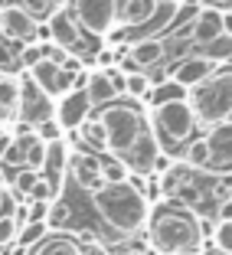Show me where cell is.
Returning <instances> with one entry per match:
<instances>
[{
    "label": "cell",
    "mask_w": 232,
    "mask_h": 255,
    "mask_svg": "<svg viewBox=\"0 0 232 255\" xmlns=\"http://www.w3.org/2000/svg\"><path fill=\"white\" fill-rule=\"evenodd\" d=\"M147 239L150 249L160 255H187V252H200L203 246V229H200V216L187 206H173L164 203L147 216Z\"/></svg>",
    "instance_id": "cell-1"
},
{
    "label": "cell",
    "mask_w": 232,
    "mask_h": 255,
    "mask_svg": "<svg viewBox=\"0 0 232 255\" xmlns=\"http://www.w3.org/2000/svg\"><path fill=\"white\" fill-rule=\"evenodd\" d=\"M92 203H95L98 216L105 219L118 236H134L147 226V196L141 193L137 183H105L102 190L92 193Z\"/></svg>",
    "instance_id": "cell-2"
},
{
    "label": "cell",
    "mask_w": 232,
    "mask_h": 255,
    "mask_svg": "<svg viewBox=\"0 0 232 255\" xmlns=\"http://www.w3.org/2000/svg\"><path fill=\"white\" fill-rule=\"evenodd\" d=\"M187 102L196 115V125H206V131L213 125L229 121L232 118V69H219L216 75H210L203 85H196L190 92Z\"/></svg>",
    "instance_id": "cell-3"
},
{
    "label": "cell",
    "mask_w": 232,
    "mask_h": 255,
    "mask_svg": "<svg viewBox=\"0 0 232 255\" xmlns=\"http://www.w3.org/2000/svg\"><path fill=\"white\" fill-rule=\"evenodd\" d=\"M95 118H98V125L105 128L108 150H112L115 157H124L127 150L134 147V141L141 137V131L147 128L144 115L137 112L134 105H124V102H112V105H105Z\"/></svg>",
    "instance_id": "cell-4"
},
{
    "label": "cell",
    "mask_w": 232,
    "mask_h": 255,
    "mask_svg": "<svg viewBox=\"0 0 232 255\" xmlns=\"http://www.w3.org/2000/svg\"><path fill=\"white\" fill-rule=\"evenodd\" d=\"M150 131L160 134L157 141L164 144H190L196 134V115L190 108L187 98L180 102H167V105L150 112Z\"/></svg>",
    "instance_id": "cell-5"
},
{
    "label": "cell",
    "mask_w": 232,
    "mask_h": 255,
    "mask_svg": "<svg viewBox=\"0 0 232 255\" xmlns=\"http://www.w3.org/2000/svg\"><path fill=\"white\" fill-rule=\"evenodd\" d=\"M72 10L82 23V30L92 36L112 33L115 20H118V0H72Z\"/></svg>",
    "instance_id": "cell-6"
},
{
    "label": "cell",
    "mask_w": 232,
    "mask_h": 255,
    "mask_svg": "<svg viewBox=\"0 0 232 255\" xmlns=\"http://www.w3.org/2000/svg\"><path fill=\"white\" fill-rule=\"evenodd\" d=\"M26 75H30V79H33V82H36L49 98H62L66 92H72V82H75V69L56 66V62H49L46 56H43V59H39L33 69H26Z\"/></svg>",
    "instance_id": "cell-7"
},
{
    "label": "cell",
    "mask_w": 232,
    "mask_h": 255,
    "mask_svg": "<svg viewBox=\"0 0 232 255\" xmlns=\"http://www.w3.org/2000/svg\"><path fill=\"white\" fill-rule=\"evenodd\" d=\"M20 85H23V89H20V115H23V121L36 128V125H43V121L53 118V115H56L53 112V98L46 95L30 75H23Z\"/></svg>",
    "instance_id": "cell-8"
},
{
    "label": "cell",
    "mask_w": 232,
    "mask_h": 255,
    "mask_svg": "<svg viewBox=\"0 0 232 255\" xmlns=\"http://www.w3.org/2000/svg\"><path fill=\"white\" fill-rule=\"evenodd\" d=\"M206 147H210V167L213 173H232V121L213 125L206 131Z\"/></svg>",
    "instance_id": "cell-9"
},
{
    "label": "cell",
    "mask_w": 232,
    "mask_h": 255,
    "mask_svg": "<svg viewBox=\"0 0 232 255\" xmlns=\"http://www.w3.org/2000/svg\"><path fill=\"white\" fill-rule=\"evenodd\" d=\"M219 72V62H213V59H206V56H183V62H180L177 69H173V82L180 85L183 92H193L196 85H203L210 75H216Z\"/></svg>",
    "instance_id": "cell-10"
},
{
    "label": "cell",
    "mask_w": 232,
    "mask_h": 255,
    "mask_svg": "<svg viewBox=\"0 0 232 255\" xmlns=\"http://www.w3.org/2000/svg\"><path fill=\"white\" fill-rule=\"evenodd\" d=\"M89 112H92V102L85 95V89H72L59 98L56 105V121H59L62 131H72V128H82L89 121Z\"/></svg>",
    "instance_id": "cell-11"
},
{
    "label": "cell",
    "mask_w": 232,
    "mask_h": 255,
    "mask_svg": "<svg viewBox=\"0 0 232 255\" xmlns=\"http://www.w3.org/2000/svg\"><path fill=\"white\" fill-rule=\"evenodd\" d=\"M0 33L16 43H36L39 39V26L23 7H3L0 10Z\"/></svg>",
    "instance_id": "cell-12"
},
{
    "label": "cell",
    "mask_w": 232,
    "mask_h": 255,
    "mask_svg": "<svg viewBox=\"0 0 232 255\" xmlns=\"http://www.w3.org/2000/svg\"><path fill=\"white\" fill-rule=\"evenodd\" d=\"M219 36H223V10L203 7L200 13H196L193 26H190V39L196 43V49H203V46L216 43Z\"/></svg>",
    "instance_id": "cell-13"
},
{
    "label": "cell",
    "mask_w": 232,
    "mask_h": 255,
    "mask_svg": "<svg viewBox=\"0 0 232 255\" xmlns=\"http://www.w3.org/2000/svg\"><path fill=\"white\" fill-rule=\"evenodd\" d=\"M69 170L79 180V187L92 190V193L105 187V180H102V160L92 157V154H69Z\"/></svg>",
    "instance_id": "cell-14"
},
{
    "label": "cell",
    "mask_w": 232,
    "mask_h": 255,
    "mask_svg": "<svg viewBox=\"0 0 232 255\" xmlns=\"http://www.w3.org/2000/svg\"><path fill=\"white\" fill-rule=\"evenodd\" d=\"M127 59L134 62V66L147 69V66H160V62L167 59V43L157 36H147V39H137L134 46H131V56Z\"/></svg>",
    "instance_id": "cell-15"
},
{
    "label": "cell",
    "mask_w": 232,
    "mask_h": 255,
    "mask_svg": "<svg viewBox=\"0 0 232 255\" xmlns=\"http://www.w3.org/2000/svg\"><path fill=\"white\" fill-rule=\"evenodd\" d=\"M49 36H53V46H59V49H75L79 46V30H75L72 16L66 10L49 13Z\"/></svg>",
    "instance_id": "cell-16"
},
{
    "label": "cell",
    "mask_w": 232,
    "mask_h": 255,
    "mask_svg": "<svg viewBox=\"0 0 232 255\" xmlns=\"http://www.w3.org/2000/svg\"><path fill=\"white\" fill-rule=\"evenodd\" d=\"M82 89H85V95H89L92 108H95V105H102V108H105V105H112L115 98H118V89L112 85V79H108V72H105V69H102V72H92L89 79H85V85H82Z\"/></svg>",
    "instance_id": "cell-17"
},
{
    "label": "cell",
    "mask_w": 232,
    "mask_h": 255,
    "mask_svg": "<svg viewBox=\"0 0 232 255\" xmlns=\"http://www.w3.org/2000/svg\"><path fill=\"white\" fill-rule=\"evenodd\" d=\"M118 10H121L124 26H147L154 10H157V0H124Z\"/></svg>",
    "instance_id": "cell-18"
},
{
    "label": "cell",
    "mask_w": 232,
    "mask_h": 255,
    "mask_svg": "<svg viewBox=\"0 0 232 255\" xmlns=\"http://www.w3.org/2000/svg\"><path fill=\"white\" fill-rule=\"evenodd\" d=\"M36 255H82V252H79V242H75L72 236L56 233V236H46V239L39 242Z\"/></svg>",
    "instance_id": "cell-19"
},
{
    "label": "cell",
    "mask_w": 232,
    "mask_h": 255,
    "mask_svg": "<svg viewBox=\"0 0 232 255\" xmlns=\"http://www.w3.org/2000/svg\"><path fill=\"white\" fill-rule=\"evenodd\" d=\"M69 170V150L62 141L49 144V150H46V167H43V177H66Z\"/></svg>",
    "instance_id": "cell-20"
},
{
    "label": "cell",
    "mask_w": 232,
    "mask_h": 255,
    "mask_svg": "<svg viewBox=\"0 0 232 255\" xmlns=\"http://www.w3.org/2000/svg\"><path fill=\"white\" fill-rule=\"evenodd\" d=\"M20 79L0 75V112H20Z\"/></svg>",
    "instance_id": "cell-21"
},
{
    "label": "cell",
    "mask_w": 232,
    "mask_h": 255,
    "mask_svg": "<svg viewBox=\"0 0 232 255\" xmlns=\"http://www.w3.org/2000/svg\"><path fill=\"white\" fill-rule=\"evenodd\" d=\"M183 164L190 170H206L210 167V147H206V137H193V141L183 147Z\"/></svg>",
    "instance_id": "cell-22"
},
{
    "label": "cell",
    "mask_w": 232,
    "mask_h": 255,
    "mask_svg": "<svg viewBox=\"0 0 232 255\" xmlns=\"http://www.w3.org/2000/svg\"><path fill=\"white\" fill-rule=\"evenodd\" d=\"M180 98H187V92L180 89L173 79H167V82H157L154 89H150L147 102H150L154 108H160V105H167V102H180Z\"/></svg>",
    "instance_id": "cell-23"
},
{
    "label": "cell",
    "mask_w": 232,
    "mask_h": 255,
    "mask_svg": "<svg viewBox=\"0 0 232 255\" xmlns=\"http://www.w3.org/2000/svg\"><path fill=\"white\" fill-rule=\"evenodd\" d=\"M177 7L180 3H157V10H154V16L147 23V33H167L170 30L173 20H177Z\"/></svg>",
    "instance_id": "cell-24"
},
{
    "label": "cell",
    "mask_w": 232,
    "mask_h": 255,
    "mask_svg": "<svg viewBox=\"0 0 232 255\" xmlns=\"http://www.w3.org/2000/svg\"><path fill=\"white\" fill-rule=\"evenodd\" d=\"M102 180L105 183H127L131 180V170L121 157H105L102 160Z\"/></svg>",
    "instance_id": "cell-25"
},
{
    "label": "cell",
    "mask_w": 232,
    "mask_h": 255,
    "mask_svg": "<svg viewBox=\"0 0 232 255\" xmlns=\"http://www.w3.org/2000/svg\"><path fill=\"white\" fill-rule=\"evenodd\" d=\"M150 89H154V82H150L147 72H127L124 75V92L131 98H147Z\"/></svg>",
    "instance_id": "cell-26"
},
{
    "label": "cell",
    "mask_w": 232,
    "mask_h": 255,
    "mask_svg": "<svg viewBox=\"0 0 232 255\" xmlns=\"http://www.w3.org/2000/svg\"><path fill=\"white\" fill-rule=\"evenodd\" d=\"M36 183H39V173H36V170H30V167H23V170L13 177V193H16V200L26 203Z\"/></svg>",
    "instance_id": "cell-27"
},
{
    "label": "cell",
    "mask_w": 232,
    "mask_h": 255,
    "mask_svg": "<svg viewBox=\"0 0 232 255\" xmlns=\"http://www.w3.org/2000/svg\"><path fill=\"white\" fill-rule=\"evenodd\" d=\"M46 236H49V226L46 223H26L20 229V236H16V242H20V249H33V246H39Z\"/></svg>",
    "instance_id": "cell-28"
},
{
    "label": "cell",
    "mask_w": 232,
    "mask_h": 255,
    "mask_svg": "<svg viewBox=\"0 0 232 255\" xmlns=\"http://www.w3.org/2000/svg\"><path fill=\"white\" fill-rule=\"evenodd\" d=\"M196 56H206V59H213V62H229L232 59V36H219L216 43L203 46Z\"/></svg>",
    "instance_id": "cell-29"
},
{
    "label": "cell",
    "mask_w": 232,
    "mask_h": 255,
    "mask_svg": "<svg viewBox=\"0 0 232 255\" xmlns=\"http://www.w3.org/2000/svg\"><path fill=\"white\" fill-rule=\"evenodd\" d=\"M213 249L232 255V223H216L213 226Z\"/></svg>",
    "instance_id": "cell-30"
},
{
    "label": "cell",
    "mask_w": 232,
    "mask_h": 255,
    "mask_svg": "<svg viewBox=\"0 0 232 255\" xmlns=\"http://www.w3.org/2000/svg\"><path fill=\"white\" fill-rule=\"evenodd\" d=\"M82 134H85V141H89L92 147H102V150L108 147V141H105V128L98 125V118H89V121H85V125H82Z\"/></svg>",
    "instance_id": "cell-31"
},
{
    "label": "cell",
    "mask_w": 232,
    "mask_h": 255,
    "mask_svg": "<svg viewBox=\"0 0 232 255\" xmlns=\"http://www.w3.org/2000/svg\"><path fill=\"white\" fill-rule=\"evenodd\" d=\"M46 150H49V144L36 141V144H33L30 150H26V164H23V167H30V170L43 173V167H46Z\"/></svg>",
    "instance_id": "cell-32"
},
{
    "label": "cell",
    "mask_w": 232,
    "mask_h": 255,
    "mask_svg": "<svg viewBox=\"0 0 232 255\" xmlns=\"http://www.w3.org/2000/svg\"><path fill=\"white\" fill-rule=\"evenodd\" d=\"M36 137H39L43 144H56V141H62V128H59V121L49 118V121H43V125H36Z\"/></svg>",
    "instance_id": "cell-33"
},
{
    "label": "cell",
    "mask_w": 232,
    "mask_h": 255,
    "mask_svg": "<svg viewBox=\"0 0 232 255\" xmlns=\"http://www.w3.org/2000/svg\"><path fill=\"white\" fill-rule=\"evenodd\" d=\"M16 236H20V223H16L13 216H0V249H7L16 242Z\"/></svg>",
    "instance_id": "cell-34"
},
{
    "label": "cell",
    "mask_w": 232,
    "mask_h": 255,
    "mask_svg": "<svg viewBox=\"0 0 232 255\" xmlns=\"http://www.w3.org/2000/svg\"><path fill=\"white\" fill-rule=\"evenodd\" d=\"M16 210H20V200H16L13 190H3L0 187V216H16Z\"/></svg>",
    "instance_id": "cell-35"
},
{
    "label": "cell",
    "mask_w": 232,
    "mask_h": 255,
    "mask_svg": "<svg viewBox=\"0 0 232 255\" xmlns=\"http://www.w3.org/2000/svg\"><path fill=\"white\" fill-rule=\"evenodd\" d=\"M69 216H72V213H69L66 203H53V206H49V219H46V226L59 229V226H66V223H69Z\"/></svg>",
    "instance_id": "cell-36"
},
{
    "label": "cell",
    "mask_w": 232,
    "mask_h": 255,
    "mask_svg": "<svg viewBox=\"0 0 232 255\" xmlns=\"http://www.w3.org/2000/svg\"><path fill=\"white\" fill-rule=\"evenodd\" d=\"M23 10H26L33 20H39V16H49L53 3H49V0H23Z\"/></svg>",
    "instance_id": "cell-37"
},
{
    "label": "cell",
    "mask_w": 232,
    "mask_h": 255,
    "mask_svg": "<svg viewBox=\"0 0 232 255\" xmlns=\"http://www.w3.org/2000/svg\"><path fill=\"white\" fill-rule=\"evenodd\" d=\"M43 56H46V46H39V43H30L26 49H23V66H26V69H33L39 59H43Z\"/></svg>",
    "instance_id": "cell-38"
},
{
    "label": "cell",
    "mask_w": 232,
    "mask_h": 255,
    "mask_svg": "<svg viewBox=\"0 0 232 255\" xmlns=\"http://www.w3.org/2000/svg\"><path fill=\"white\" fill-rule=\"evenodd\" d=\"M79 252H82V255H112L105 246H102V242H95V239H89V242H79Z\"/></svg>",
    "instance_id": "cell-39"
},
{
    "label": "cell",
    "mask_w": 232,
    "mask_h": 255,
    "mask_svg": "<svg viewBox=\"0 0 232 255\" xmlns=\"http://www.w3.org/2000/svg\"><path fill=\"white\" fill-rule=\"evenodd\" d=\"M10 147H13V131H7V128H0V164L7 160Z\"/></svg>",
    "instance_id": "cell-40"
},
{
    "label": "cell",
    "mask_w": 232,
    "mask_h": 255,
    "mask_svg": "<svg viewBox=\"0 0 232 255\" xmlns=\"http://www.w3.org/2000/svg\"><path fill=\"white\" fill-rule=\"evenodd\" d=\"M216 216H219V223H232V196H229L226 203H219Z\"/></svg>",
    "instance_id": "cell-41"
},
{
    "label": "cell",
    "mask_w": 232,
    "mask_h": 255,
    "mask_svg": "<svg viewBox=\"0 0 232 255\" xmlns=\"http://www.w3.org/2000/svg\"><path fill=\"white\" fill-rule=\"evenodd\" d=\"M223 36H232V10H223Z\"/></svg>",
    "instance_id": "cell-42"
},
{
    "label": "cell",
    "mask_w": 232,
    "mask_h": 255,
    "mask_svg": "<svg viewBox=\"0 0 232 255\" xmlns=\"http://www.w3.org/2000/svg\"><path fill=\"white\" fill-rule=\"evenodd\" d=\"M203 7H216V10L219 7H229L232 10V0H203Z\"/></svg>",
    "instance_id": "cell-43"
},
{
    "label": "cell",
    "mask_w": 232,
    "mask_h": 255,
    "mask_svg": "<svg viewBox=\"0 0 232 255\" xmlns=\"http://www.w3.org/2000/svg\"><path fill=\"white\" fill-rule=\"evenodd\" d=\"M203 255H226V252H219V249H206Z\"/></svg>",
    "instance_id": "cell-44"
},
{
    "label": "cell",
    "mask_w": 232,
    "mask_h": 255,
    "mask_svg": "<svg viewBox=\"0 0 232 255\" xmlns=\"http://www.w3.org/2000/svg\"><path fill=\"white\" fill-rule=\"evenodd\" d=\"M49 3H53V7H56V10H59V7H62V3H69V0H49Z\"/></svg>",
    "instance_id": "cell-45"
},
{
    "label": "cell",
    "mask_w": 232,
    "mask_h": 255,
    "mask_svg": "<svg viewBox=\"0 0 232 255\" xmlns=\"http://www.w3.org/2000/svg\"><path fill=\"white\" fill-rule=\"evenodd\" d=\"M3 7H10V0H0V10H3Z\"/></svg>",
    "instance_id": "cell-46"
},
{
    "label": "cell",
    "mask_w": 232,
    "mask_h": 255,
    "mask_svg": "<svg viewBox=\"0 0 232 255\" xmlns=\"http://www.w3.org/2000/svg\"><path fill=\"white\" fill-rule=\"evenodd\" d=\"M157 3H177V0H157Z\"/></svg>",
    "instance_id": "cell-47"
},
{
    "label": "cell",
    "mask_w": 232,
    "mask_h": 255,
    "mask_svg": "<svg viewBox=\"0 0 232 255\" xmlns=\"http://www.w3.org/2000/svg\"><path fill=\"white\" fill-rule=\"evenodd\" d=\"M187 255H203V252H187Z\"/></svg>",
    "instance_id": "cell-48"
},
{
    "label": "cell",
    "mask_w": 232,
    "mask_h": 255,
    "mask_svg": "<svg viewBox=\"0 0 232 255\" xmlns=\"http://www.w3.org/2000/svg\"><path fill=\"white\" fill-rule=\"evenodd\" d=\"M0 252H3V249H0Z\"/></svg>",
    "instance_id": "cell-49"
},
{
    "label": "cell",
    "mask_w": 232,
    "mask_h": 255,
    "mask_svg": "<svg viewBox=\"0 0 232 255\" xmlns=\"http://www.w3.org/2000/svg\"><path fill=\"white\" fill-rule=\"evenodd\" d=\"M229 121H232V118H229Z\"/></svg>",
    "instance_id": "cell-50"
}]
</instances>
